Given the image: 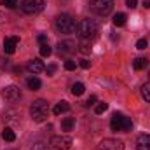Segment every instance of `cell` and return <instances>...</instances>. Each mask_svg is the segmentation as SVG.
Returning a JSON list of instances; mask_svg holds the SVG:
<instances>
[{"label": "cell", "mask_w": 150, "mask_h": 150, "mask_svg": "<svg viewBox=\"0 0 150 150\" xmlns=\"http://www.w3.org/2000/svg\"><path fill=\"white\" fill-rule=\"evenodd\" d=\"M65 68L72 72V70H75V68H77V63H75L74 59H67V61H65Z\"/></svg>", "instance_id": "484cf974"}, {"label": "cell", "mask_w": 150, "mask_h": 150, "mask_svg": "<svg viewBox=\"0 0 150 150\" xmlns=\"http://www.w3.org/2000/svg\"><path fill=\"white\" fill-rule=\"evenodd\" d=\"M51 52H52V49H51L47 44H42V45H40V56L47 58V56H51Z\"/></svg>", "instance_id": "7402d4cb"}, {"label": "cell", "mask_w": 150, "mask_h": 150, "mask_svg": "<svg viewBox=\"0 0 150 150\" xmlns=\"http://www.w3.org/2000/svg\"><path fill=\"white\" fill-rule=\"evenodd\" d=\"M2 96H4L7 101L14 103V101H18V100L21 98V91H19L18 86H7V87L2 91Z\"/></svg>", "instance_id": "9c48e42d"}, {"label": "cell", "mask_w": 150, "mask_h": 150, "mask_svg": "<svg viewBox=\"0 0 150 150\" xmlns=\"http://www.w3.org/2000/svg\"><path fill=\"white\" fill-rule=\"evenodd\" d=\"M18 44H19V37H16V35L14 37H7L4 40V52L5 54H14Z\"/></svg>", "instance_id": "30bf717a"}, {"label": "cell", "mask_w": 150, "mask_h": 150, "mask_svg": "<svg viewBox=\"0 0 150 150\" xmlns=\"http://www.w3.org/2000/svg\"><path fill=\"white\" fill-rule=\"evenodd\" d=\"M142 96H143L147 101H150V82H147V84L142 87Z\"/></svg>", "instance_id": "cb8c5ba5"}, {"label": "cell", "mask_w": 150, "mask_h": 150, "mask_svg": "<svg viewBox=\"0 0 150 150\" xmlns=\"http://www.w3.org/2000/svg\"><path fill=\"white\" fill-rule=\"evenodd\" d=\"M74 126H75V119L74 117H67V119H63V122H61L63 131H72Z\"/></svg>", "instance_id": "ac0fdd59"}, {"label": "cell", "mask_w": 150, "mask_h": 150, "mask_svg": "<svg viewBox=\"0 0 150 150\" xmlns=\"http://www.w3.org/2000/svg\"><path fill=\"white\" fill-rule=\"evenodd\" d=\"M107 110H108V103H105V101L98 103V105H96V108H94V112L98 113V115H100V113H103V112H107Z\"/></svg>", "instance_id": "603a6c76"}, {"label": "cell", "mask_w": 150, "mask_h": 150, "mask_svg": "<svg viewBox=\"0 0 150 150\" xmlns=\"http://www.w3.org/2000/svg\"><path fill=\"white\" fill-rule=\"evenodd\" d=\"M44 5H45L44 0H23V2H21V11H23L25 14L35 16V14H38V12L44 11Z\"/></svg>", "instance_id": "8992f818"}, {"label": "cell", "mask_w": 150, "mask_h": 150, "mask_svg": "<svg viewBox=\"0 0 150 150\" xmlns=\"http://www.w3.org/2000/svg\"><path fill=\"white\" fill-rule=\"evenodd\" d=\"M2 138H4L5 142H14V140H16V133H14L11 127H5V129L2 131Z\"/></svg>", "instance_id": "d6986e66"}, {"label": "cell", "mask_w": 150, "mask_h": 150, "mask_svg": "<svg viewBox=\"0 0 150 150\" xmlns=\"http://www.w3.org/2000/svg\"><path fill=\"white\" fill-rule=\"evenodd\" d=\"M75 51V44L70 42V40H63L58 44V52L59 54H72Z\"/></svg>", "instance_id": "8fae6325"}, {"label": "cell", "mask_w": 150, "mask_h": 150, "mask_svg": "<svg viewBox=\"0 0 150 150\" xmlns=\"http://www.w3.org/2000/svg\"><path fill=\"white\" fill-rule=\"evenodd\" d=\"M96 100H98V98L93 94V96H89V100L86 101V105H87V107H91V105H94V103H96Z\"/></svg>", "instance_id": "4dcf8cb0"}, {"label": "cell", "mask_w": 150, "mask_h": 150, "mask_svg": "<svg viewBox=\"0 0 150 150\" xmlns=\"http://www.w3.org/2000/svg\"><path fill=\"white\" fill-rule=\"evenodd\" d=\"M98 150H124V142L115 138H105L100 142Z\"/></svg>", "instance_id": "52a82bcc"}, {"label": "cell", "mask_w": 150, "mask_h": 150, "mask_svg": "<svg viewBox=\"0 0 150 150\" xmlns=\"http://www.w3.org/2000/svg\"><path fill=\"white\" fill-rule=\"evenodd\" d=\"M77 35L82 40H93L98 35V26L93 19H82L77 25Z\"/></svg>", "instance_id": "6da1fadb"}, {"label": "cell", "mask_w": 150, "mask_h": 150, "mask_svg": "<svg viewBox=\"0 0 150 150\" xmlns=\"http://www.w3.org/2000/svg\"><path fill=\"white\" fill-rule=\"evenodd\" d=\"M147 45H149V42H147V38H140V40L136 42V47H138V49H145Z\"/></svg>", "instance_id": "4316f807"}, {"label": "cell", "mask_w": 150, "mask_h": 150, "mask_svg": "<svg viewBox=\"0 0 150 150\" xmlns=\"http://www.w3.org/2000/svg\"><path fill=\"white\" fill-rule=\"evenodd\" d=\"M147 65H149V59H147V58H136V59L133 61V68H134V70H143Z\"/></svg>", "instance_id": "2e32d148"}, {"label": "cell", "mask_w": 150, "mask_h": 150, "mask_svg": "<svg viewBox=\"0 0 150 150\" xmlns=\"http://www.w3.org/2000/svg\"><path fill=\"white\" fill-rule=\"evenodd\" d=\"M89 7L98 16H108L113 9V0H89Z\"/></svg>", "instance_id": "5b68a950"}, {"label": "cell", "mask_w": 150, "mask_h": 150, "mask_svg": "<svg viewBox=\"0 0 150 150\" xmlns=\"http://www.w3.org/2000/svg\"><path fill=\"white\" fill-rule=\"evenodd\" d=\"M37 40L40 42V45H42V44H47V35H45V33H40L37 37Z\"/></svg>", "instance_id": "83f0119b"}, {"label": "cell", "mask_w": 150, "mask_h": 150, "mask_svg": "<svg viewBox=\"0 0 150 150\" xmlns=\"http://www.w3.org/2000/svg\"><path fill=\"white\" fill-rule=\"evenodd\" d=\"M70 110V105L67 103V101H59V103H56V107L52 108V112L56 113V115H61V113L68 112Z\"/></svg>", "instance_id": "5bb4252c"}, {"label": "cell", "mask_w": 150, "mask_h": 150, "mask_svg": "<svg viewBox=\"0 0 150 150\" xmlns=\"http://www.w3.org/2000/svg\"><path fill=\"white\" fill-rule=\"evenodd\" d=\"M72 143L74 142L70 136H52V140H51V145L58 150H70Z\"/></svg>", "instance_id": "ba28073f"}, {"label": "cell", "mask_w": 150, "mask_h": 150, "mask_svg": "<svg viewBox=\"0 0 150 150\" xmlns=\"http://www.w3.org/2000/svg\"><path fill=\"white\" fill-rule=\"evenodd\" d=\"M143 7H147V9H150V0H145V2H143Z\"/></svg>", "instance_id": "836d02e7"}, {"label": "cell", "mask_w": 150, "mask_h": 150, "mask_svg": "<svg viewBox=\"0 0 150 150\" xmlns=\"http://www.w3.org/2000/svg\"><path fill=\"white\" fill-rule=\"evenodd\" d=\"M79 51H80L82 54H91V51H93V47H91V44H87V42H84V44H80V45H79Z\"/></svg>", "instance_id": "44dd1931"}, {"label": "cell", "mask_w": 150, "mask_h": 150, "mask_svg": "<svg viewBox=\"0 0 150 150\" xmlns=\"http://www.w3.org/2000/svg\"><path fill=\"white\" fill-rule=\"evenodd\" d=\"M26 84H28V87H30L32 91H37V89L42 87V82H40V79H37V77H30V79L26 80Z\"/></svg>", "instance_id": "e0dca14e"}, {"label": "cell", "mask_w": 150, "mask_h": 150, "mask_svg": "<svg viewBox=\"0 0 150 150\" xmlns=\"http://www.w3.org/2000/svg\"><path fill=\"white\" fill-rule=\"evenodd\" d=\"M30 115L35 122H44L49 117V105L45 100H37L33 101V105L30 107Z\"/></svg>", "instance_id": "3957f363"}, {"label": "cell", "mask_w": 150, "mask_h": 150, "mask_svg": "<svg viewBox=\"0 0 150 150\" xmlns=\"http://www.w3.org/2000/svg\"><path fill=\"white\" fill-rule=\"evenodd\" d=\"M84 89H86V86H84L82 82H75L74 86H72V93H74L75 96H80V94H84Z\"/></svg>", "instance_id": "ffe728a7"}, {"label": "cell", "mask_w": 150, "mask_h": 150, "mask_svg": "<svg viewBox=\"0 0 150 150\" xmlns=\"http://www.w3.org/2000/svg\"><path fill=\"white\" fill-rule=\"evenodd\" d=\"M136 149L138 150H150V134H140L138 136Z\"/></svg>", "instance_id": "4fadbf2b"}, {"label": "cell", "mask_w": 150, "mask_h": 150, "mask_svg": "<svg viewBox=\"0 0 150 150\" xmlns=\"http://www.w3.org/2000/svg\"><path fill=\"white\" fill-rule=\"evenodd\" d=\"M54 25H56L58 32L67 33V35L68 33H74L75 30H77V23H75V19L70 14H59V16H56Z\"/></svg>", "instance_id": "7a4b0ae2"}, {"label": "cell", "mask_w": 150, "mask_h": 150, "mask_svg": "<svg viewBox=\"0 0 150 150\" xmlns=\"http://www.w3.org/2000/svg\"><path fill=\"white\" fill-rule=\"evenodd\" d=\"M110 127H112V131H124V133H127V131H131L133 122H131L129 117H124L122 113L115 112L112 115V120H110Z\"/></svg>", "instance_id": "277c9868"}, {"label": "cell", "mask_w": 150, "mask_h": 150, "mask_svg": "<svg viewBox=\"0 0 150 150\" xmlns=\"http://www.w3.org/2000/svg\"><path fill=\"white\" fill-rule=\"evenodd\" d=\"M26 68H28L33 75H35V74H42V72L45 70V67H44V63H42L40 59H32V61H28Z\"/></svg>", "instance_id": "7c38bea8"}, {"label": "cell", "mask_w": 150, "mask_h": 150, "mask_svg": "<svg viewBox=\"0 0 150 150\" xmlns=\"http://www.w3.org/2000/svg\"><path fill=\"white\" fill-rule=\"evenodd\" d=\"M0 4L4 7H7V9H14L18 5V0H0Z\"/></svg>", "instance_id": "d4e9b609"}, {"label": "cell", "mask_w": 150, "mask_h": 150, "mask_svg": "<svg viewBox=\"0 0 150 150\" xmlns=\"http://www.w3.org/2000/svg\"><path fill=\"white\" fill-rule=\"evenodd\" d=\"M136 4H138V0H126V5H127L129 9H134Z\"/></svg>", "instance_id": "1f68e13d"}, {"label": "cell", "mask_w": 150, "mask_h": 150, "mask_svg": "<svg viewBox=\"0 0 150 150\" xmlns=\"http://www.w3.org/2000/svg\"><path fill=\"white\" fill-rule=\"evenodd\" d=\"M126 21H127V16H126L124 12H117V14L113 16V25H115V26H124Z\"/></svg>", "instance_id": "9a60e30c"}, {"label": "cell", "mask_w": 150, "mask_h": 150, "mask_svg": "<svg viewBox=\"0 0 150 150\" xmlns=\"http://www.w3.org/2000/svg\"><path fill=\"white\" fill-rule=\"evenodd\" d=\"M80 67H82L84 70H87V68L91 67V61H87V59H80Z\"/></svg>", "instance_id": "f546056e"}, {"label": "cell", "mask_w": 150, "mask_h": 150, "mask_svg": "<svg viewBox=\"0 0 150 150\" xmlns=\"http://www.w3.org/2000/svg\"><path fill=\"white\" fill-rule=\"evenodd\" d=\"M45 72H47V75H52L54 72H56V65L52 63V65H49L47 68H45Z\"/></svg>", "instance_id": "f1b7e54d"}, {"label": "cell", "mask_w": 150, "mask_h": 150, "mask_svg": "<svg viewBox=\"0 0 150 150\" xmlns=\"http://www.w3.org/2000/svg\"><path fill=\"white\" fill-rule=\"evenodd\" d=\"M30 150H45V147H44V143H35Z\"/></svg>", "instance_id": "d6a6232c"}]
</instances>
